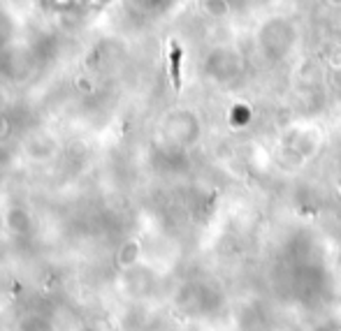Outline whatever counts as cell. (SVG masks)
<instances>
[{"mask_svg":"<svg viewBox=\"0 0 341 331\" xmlns=\"http://www.w3.org/2000/svg\"><path fill=\"white\" fill-rule=\"evenodd\" d=\"M169 65H172V84H174V88H181V77H179V72H181V49H179V44L177 42H172L169 44Z\"/></svg>","mask_w":341,"mask_h":331,"instance_id":"cell-1","label":"cell"}]
</instances>
